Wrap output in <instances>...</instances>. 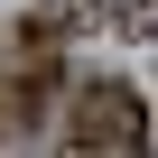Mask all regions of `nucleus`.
I'll return each mask as SVG.
<instances>
[{"instance_id": "2", "label": "nucleus", "mask_w": 158, "mask_h": 158, "mask_svg": "<svg viewBox=\"0 0 158 158\" xmlns=\"http://www.w3.org/2000/svg\"><path fill=\"white\" fill-rule=\"evenodd\" d=\"M112 28H130V37H158V0H112Z\"/></svg>"}, {"instance_id": "1", "label": "nucleus", "mask_w": 158, "mask_h": 158, "mask_svg": "<svg viewBox=\"0 0 158 158\" xmlns=\"http://www.w3.org/2000/svg\"><path fill=\"white\" fill-rule=\"evenodd\" d=\"M65 139L84 149V158H130V149L149 139V112H139L130 84H84L74 112H65Z\"/></svg>"}]
</instances>
